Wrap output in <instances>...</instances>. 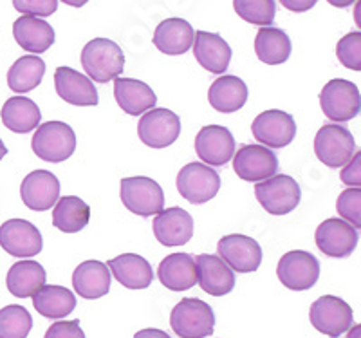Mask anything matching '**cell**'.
<instances>
[{
    "instance_id": "4fadbf2b",
    "label": "cell",
    "mask_w": 361,
    "mask_h": 338,
    "mask_svg": "<svg viewBox=\"0 0 361 338\" xmlns=\"http://www.w3.org/2000/svg\"><path fill=\"white\" fill-rule=\"evenodd\" d=\"M140 140L152 149H166L180 134V120L170 109H150L137 125Z\"/></svg>"
},
{
    "instance_id": "b9f144b4",
    "label": "cell",
    "mask_w": 361,
    "mask_h": 338,
    "mask_svg": "<svg viewBox=\"0 0 361 338\" xmlns=\"http://www.w3.org/2000/svg\"><path fill=\"white\" fill-rule=\"evenodd\" d=\"M341 181L349 186H360L361 185V154L354 152V156L350 157L349 163L343 165V170L340 174Z\"/></svg>"
},
{
    "instance_id": "74e56055",
    "label": "cell",
    "mask_w": 361,
    "mask_h": 338,
    "mask_svg": "<svg viewBox=\"0 0 361 338\" xmlns=\"http://www.w3.org/2000/svg\"><path fill=\"white\" fill-rule=\"evenodd\" d=\"M338 214L343 221L353 224L354 228H361V188L360 186H350L343 190L336 201Z\"/></svg>"
},
{
    "instance_id": "ffe728a7",
    "label": "cell",
    "mask_w": 361,
    "mask_h": 338,
    "mask_svg": "<svg viewBox=\"0 0 361 338\" xmlns=\"http://www.w3.org/2000/svg\"><path fill=\"white\" fill-rule=\"evenodd\" d=\"M154 235L163 246H183L193 237V217L179 207L156 214Z\"/></svg>"
},
{
    "instance_id": "cb8c5ba5",
    "label": "cell",
    "mask_w": 361,
    "mask_h": 338,
    "mask_svg": "<svg viewBox=\"0 0 361 338\" xmlns=\"http://www.w3.org/2000/svg\"><path fill=\"white\" fill-rule=\"evenodd\" d=\"M161 284L172 291H186L197 282V266L190 253H172L161 260L157 268Z\"/></svg>"
},
{
    "instance_id": "52a82bcc",
    "label": "cell",
    "mask_w": 361,
    "mask_h": 338,
    "mask_svg": "<svg viewBox=\"0 0 361 338\" xmlns=\"http://www.w3.org/2000/svg\"><path fill=\"white\" fill-rule=\"evenodd\" d=\"M320 105L331 121L345 123L360 114L361 96L356 83L343 78H334L320 92Z\"/></svg>"
},
{
    "instance_id": "d6986e66",
    "label": "cell",
    "mask_w": 361,
    "mask_h": 338,
    "mask_svg": "<svg viewBox=\"0 0 361 338\" xmlns=\"http://www.w3.org/2000/svg\"><path fill=\"white\" fill-rule=\"evenodd\" d=\"M54 89L63 102L76 107H92L99 102L92 80L71 67H58L54 71Z\"/></svg>"
},
{
    "instance_id": "8d00e7d4",
    "label": "cell",
    "mask_w": 361,
    "mask_h": 338,
    "mask_svg": "<svg viewBox=\"0 0 361 338\" xmlns=\"http://www.w3.org/2000/svg\"><path fill=\"white\" fill-rule=\"evenodd\" d=\"M233 9L247 24L266 28L275 22V0H233Z\"/></svg>"
},
{
    "instance_id": "1f68e13d",
    "label": "cell",
    "mask_w": 361,
    "mask_h": 338,
    "mask_svg": "<svg viewBox=\"0 0 361 338\" xmlns=\"http://www.w3.org/2000/svg\"><path fill=\"white\" fill-rule=\"evenodd\" d=\"M291 40L288 33L273 25L260 28L257 37H255V53L260 62L267 66H280V64L288 62L291 56Z\"/></svg>"
},
{
    "instance_id": "ac0fdd59",
    "label": "cell",
    "mask_w": 361,
    "mask_h": 338,
    "mask_svg": "<svg viewBox=\"0 0 361 338\" xmlns=\"http://www.w3.org/2000/svg\"><path fill=\"white\" fill-rule=\"evenodd\" d=\"M20 198L29 210H51L60 198V181L49 170H33L22 181Z\"/></svg>"
},
{
    "instance_id": "d590c367",
    "label": "cell",
    "mask_w": 361,
    "mask_h": 338,
    "mask_svg": "<svg viewBox=\"0 0 361 338\" xmlns=\"http://www.w3.org/2000/svg\"><path fill=\"white\" fill-rule=\"evenodd\" d=\"M33 318L24 306L9 304L0 310V338H27Z\"/></svg>"
},
{
    "instance_id": "ee69618b",
    "label": "cell",
    "mask_w": 361,
    "mask_h": 338,
    "mask_svg": "<svg viewBox=\"0 0 361 338\" xmlns=\"http://www.w3.org/2000/svg\"><path fill=\"white\" fill-rule=\"evenodd\" d=\"M134 338H172L166 331L156 330V327H148V330H141L134 334Z\"/></svg>"
},
{
    "instance_id": "836d02e7",
    "label": "cell",
    "mask_w": 361,
    "mask_h": 338,
    "mask_svg": "<svg viewBox=\"0 0 361 338\" xmlns=\"http://www.w3.org/2000/svg\"><path fill=\"white\" fill-rule=\"evenodd\" d=\"M90 207L76 195L58 198L53 210V224L63 234H78L89 224Z\"/></svg>"
},
{
    "instance_id": "ab89813d",
    "label": "cell",
    "mask_w": 361,
    "mask_h": 338,
    "mask_svg": "<svg viewBox=\"0 0 361 338\" xmlns=\"http://www.w3.org/2000/svg\"><path fill=\"white\" fill-rule=\"evenodd\" d=\"M13 8L31 17H51L58 9V0H13Z\"/></svg>"
},
{
    "instance_id": "bcb514c9",
    "label": "cell",
    "mask_w": 361,
    "mask_h": 338,
    "mask_svg": "<svg viewBox=\"0 0 361 338\" xmlns=\"http://www.w3.org/2000/svg\"><path fill=\"white\" fill-rule=\"evenodd\" d=\"M63 4L71 6V8H82V6H85L89 0H62Z\"/></svg>"
},
{
    "instance_id": "e575fe53",
    "label": "cell",
    "mask_w": 361,
    "mask_h": 338,
    "mask_svg": "<svg viewBox=\"0 0 361 338\" xmlns=\"http://www.w3.org/2000/svg\"><path fill=\"white\" fill-rule=\"evenodd\" d=\"M45 75V62L38 54H25L18 58L8 71V85L13 92L33 91L42 83Z\"/></svg>"
},
{
    "instance_id": "5bb4252c",
    "label": "cell",
    "mask_w": 361,
    "mask_h": 338,
    "mask_svg": "<svg viewBox=\"0 0 361 338\" xmlns=\"http://www.w3.org/2000/svg\"><path fill=\"white\" fill-rule=\"evenodd\" d=\"M316 246L324 255L345 259L357 248V230L340 217L325 219L314 234Z\"/></svg>"
},
{
    "instance_id": "5b68a950",
    "label": "cell",
    "mask_w": 361,
    "mask_h": 338,
    "mask_svg": "<svg viewBox=\"0 0 361 338\" xmlns=\"http://www.w3.org/2000/svg\"><path fill=\"white\" fill-rule=\"evenodd\" d=\"M121 203L128 212L141 217H150L163 210L164 207V192L159 183L152 178L135 176V178L121 179Z\"/></svg>"
},
{
    "instance_id": "484cf974",
    "label": "cell",
    "mask_w": 361,
    "mask_h": 338,
    "mask_svg": "<svg viewBox=\"0 0 361 338\" xmlns=\"http://www.w3.org/2000/svg\"><path fill=\"white\" fill-rule=\"evenodd\" d=\"M13 37L24 51L42 54L54 44V29L42 18L24 15L13 24Z\"/></svg>"
},
{
    "instance_id": "f6af8a7d",
    "label": "cell",
    "mask_w": 361,
    "mask_h": 338,
    "mask_svg": "<svg viewBox=\"0 0 361 338\" xmlns=\"http://www.w3.org/2000/svg\"><path fill=\"white\" fill-rule=\"evenodd\" d=\"M327 2L331 6H334V8L343 9V8H349V6H353L356 0H327Z\"/></svg>"
},
{
    "instance_id": "83f0119b",
    "label": "cell",
    "mask_w": 361,
    "mask_h": 338,
    "mask_svg": "<svg viewBox=\"0 0 361 338\" xmlns=\"http://www.w3.org/2000/svg\"><path fill=\"white\" fill-rule=\"evenodd\" d=\"M109 270L119 284L128 289H145L152 284V266L145 257L135 253H123L109 260Z\"/></svg>"
},
{
    "instance_id": "7a4b0ae2",
    "label": "cell",
    "mask_w": 361,
    "mask_h": 338,
    "mask_svg": "<svg viewBox=\"0 0 361 338\" xmlns=\"http://www.w3.org/2000/svg\"><path fill=\"white\" fill-rule=\"evenodd\" d=\"M170 326L179 338H206L214 333V310L201 298H183L173 306Z\"/></svg>"
},
{
    "instance_id": "7402d4cb",
    "label": "cell",
    "mask_w": 361,
    "mask_h": 338,
    "mask_svg": "<svg viewBox=\"0 0 361 338\" xmlns=\"http://www.w3.org/2000/svg\"><path fill=\"white\" fill-rule=\"evenodd\" d=\"M197 266V282L202 291L212 297H222L233 291L235 272L219 255L202 253L195 259Z\"/></svg>"
},
{
    "instance_id": "4dcf8cb0",
    "label": "cell",
    "mask_w": 361,
    "mask_h": 338,
    "mask_svg": "<svg viewBox=\"0 0 361 338\" xmlns=\"http://www.w3.org/2000/svg\"><path fill=\"white\" fill-rule=\"evenodd\" d=\"M0 118L11 132L27 134L40 125L42 112L33 99L24 98V96H11L2 105Z\"/></svg>"
},
{
    "instance_id": "d4e9b609",
    "label": "cell",
    "mask_w": 361,
    "mask_h": 338,
    "mask_svg": "<svg viewBox=\"0 0 361 338\" xmlns=\"http://www.w3.org/2000/svg\"><path fill=\"white\" fill-rule=\"evenodd\" d=\"M114 98L123 112L130 116L145 114L156 107V92L152 87L141 80L134 78H116L114 80Z\"/></svg>"
},
{
    "instance_id": "f1b7e54d",
    "label": "cell",
    "mask_w": 361,
    "mask_h": 338,
    "mask_svg": "<svg viewBox=\"0 0 361 338\" xmlns=\"http://www.w3.org/2000/svg\"><path fill=\"white\" fill-rule=\"evenodd\" d=\"M208 102L222 114L237 112L247 102V85L238 76H221L209 85Z\"/></svg>"
},
{
    "instance_id": "9c48e42d",
    "label": "cell",
    "mask_w": 361,
    "mask_h": 338,
    "mask_svg": "<svg viewBox=\"0 0 361 338\" xmlns=\"http://www.w3.org/2000/svg\"><path fill=\"white\" fill-rule=\"evenodd\" d=\"M353 308L343 298L324 295L312 302L309 310V320L320 333L331 338H340L353 326Z\"/></svg>"
},
{
    "instance_id": "603a6c76",
    "label": "cell",
    "mask_w": 361,
    "mask_h": 338,
    "mask_svg": "<svg viewBox=\"0 0 361 338\" xmlns=\"http://www.w3.org/2000/svg\"><path fill=\"white\" fill-rule=\"evenodd\" d=\"M74 291L82 298L94 301L105 297L111 289V272L102 260H85L73 273Z\"/></svg>"
},
{
    "instance_id": "7bdbcfd3",
    "label": "cell",
    "mask_w": 361,
    "mask_h": 338,
    "mask_svg": "<svg viewBox=\"0 0 361 338\" xmlns=\"http://www.w3.org/2000/svg\"><path fill=\"white\" fill-rule=\"evenodd\" d=\"M318 0H280V4L293 13H305L314 8Z\"/></svg>"
},
{
    "instance_id": "2e32d148",
    "label": "cell",
    "mask_w": 361,
    "mask_h": 338,
    "mask_svg": "<svg viewBox=\"0 0 361 338\" xmlns=\"http://www.w3.org/2000/svg\"><path fill=\"white\" fill-rule=\"evenodd\" d=\"M0 246L11 257L25 259L42 252L44 241L33 223L25 219H9L0 227Z\"/></svg>"
},
{
    "instance_id": "4316f807",
    "label": "cell",
    "mask_w": 361,
    "mask_h": 338,
    "mask_svg": "<svg viewBox=\"0 0 361 338\" xmlns=\"http://www.w3.org/2000/svg\"><path fill=\"white\" fill-rule=\"evenodd\" d=\"M193 37H195V31L190 22L173 17L166 18L157 25L152 42L163 54L179 56L193 46Z\"/></svg>"
},
{
    "instance_id": "e0dca14e",
    "label": "cell",
    "mask_w": 361,
    "mask_h": 338,
    "mask_svg": "<svg viewBox=\"0 0 361 338\" xmlns=\"http://www.w3.org/2000/svg\"><path fill=\"white\" fill-rule=\"evenodd\" d=\"M195 152L208 167H222L233 157L235 138L222 125H206L195 136Z\"/></svg>"
},
{
    "instance_id": "277c9868",
    "label": "cell",
    "mask_w": 361,
    "mask_h": 338,
    "mask_svg": "<svg viewBox=\"0 0 361 338\" xmlns=\"http://www.w3.org/2000/svg\"><path fill=\"white\" fill-rule=\"evenodd\" d=\"M255 195L267 214L286 215L300 205L302 190L291 176L275 174L273 178H267L255 185Z\"/></svg>"
},
{
    "instance_id": "f35d334b",
    "label": "cell",
    "mask_w": 361,
    "mask_h": 338,
    "mask_svg": "<svg viewBox=\"0 0 361 338\" xmlns=\"http://www.w3.org/2000/svg\"><path fill=\"white\" fill-rule=\"evenodd\" d=\"M336 56L350 71H361V33L353 31L345 35L336 46Z\"/></svg>"
},
{
    "instance_id": "c3c4849f",
    "label": "cell",
    "mask_w": 361,
    "mask_h": 338,
    "mask_svg": "<svg viewBox=\"0 0 361 338\" xmlns=\"http://www.w3.org/2000/svg\"><path fill=\"white\" fill-rule=\"evenodd\" d=\"M6 154H8V147H6V145H4V141L0 140V161L4 159Z\"/></svg>"
},
{
    "instance_id": "7c38bea8",
    "label": "cell",
    "mask_w": 361,
    "mask_h": 338,
    "mask_svg": "<svg viewBox=\"0 0 361 338\" xmlns=\"http://www.w3.org/2000/svg\"><path fill=\"white\" fill-rule=\"evenodd\" d=\"M231 159L235 174L247 183L273 178L279 170V157L264 145H243Z\"/></svg>"
},
{
    "instance_id": "3957f363",
    "label": "cell",
    "mask_w": 361,
    "mask_h": 338,
    "mask_svg": "<svg viewBox=\"0 0 361 338\" xmlns=\"http://www.w3.org/2000/svg\"><path fill=\"white\" fill-rule=\"evenodd\" d=\"M31 149L40 159L49 163H62L76 150V134L63 121H47L37 127Z\"/></svg>"
},
{
    "instance_id": "6da1fadb",
    "label": "cell",
    "mask_w": 361,
    "mask_h": 338,
    "mask_svg": "<svg viewBox=\"0 0 361 338\" xmlns=\"http://www.w3.org/2000/svg\"><path fill=\"white\" fill-rule=\"evenodd\" d=\"M82 66L92 82L109 83L123 73L125 54L114 40L94 38L83 47Z\"/></svg>"
},
{
    "instance_id": "d6a6232c",
    "label": "cell",
    "mask_w": 361,
    "mask_h": 338,
    "mask_svg": "<svg viewBox=\"0 0 361 338\" xmlns=\"http://www.w3.org/2000/svg\"><path fill=\"white\" fill-rule=\"evenodd\" d=\"M35 310L45 318H63L76 308V297L63 286H42L33 297Z\"/></svg>"
},
{
    "instance_id": "44dd1931",
    "label": "cell",
    "mask_w": 361,
    "mask_h": 338,
    "mask_svg": "<svg viewBox=\"0 0 361 338\" xmlns=\"http://www.w3.org/2000/svg\"><path fill=\"white\" fill-rule=\"evenodd\" d=\"M230 44L217 33L197 31L193 37V56L202 69L214 75H222L231 62Z\"/></svg>"
},
{
    "instance_id": "7dc6e473",
    "label": "cell",
    "mask_w": 361,
    "mask_h": 338,
    "mask_svg": "<svg viewBox=\"0 0 361 338\" xmlns=\"http://www.w3.org/2000/svg\"><path fill=\"white\" fill-rule=\"evenodd\" d=\"M361 334V326L360 324H356V326H350L349 327V334H347V338H360Z\"/></svg>"
},
{
    "instance_id": "9a60e30c",
    "label": "cell",
    "mask_w": 361,
    "mask_h": 338,
    "mask_svg": "<svg viewBox=\"0 0 361 338\" xmlns=\"http://www.w3.org/2000/svg\"><path fill=\"white\" fill-rule=\"evenodd\" d=\"M219 257L233 272L253 273L262 264V248L253 237L243 234L224 235L217 244Z\"/></svg>"
},
{
    "instance_id": "8992f818",
    "label": "cell",
    "mask_w": 361,
    "mask_h": 338,
    "mask_svg": "<svg viewBox=\"0 0 361 338\" xmlns=\"http://www.w3.org/2000/svg\"><path fill=\"white\" fill-rule=\"evenodd\" d=\"M354 152H356V140L349 128L327 123L316 132L314 154L325 167L341 169L349 163Z\"/></svg>"
},
{
    "instance_id": "8fae6325",
    "label": "cell",
    "mask_w": 361,
    "mask_h": 338,
    "mask_svg": "<svg viewBox=\"0 0 361 338\" xmlns=\"http://www.w3.org/2000/svg\"><path fill=\"white\" fill-rule=\"evenodd\" d=\"M251 132L255 140L267 149H282L295 140L296 121L289 112L271 109L255 118Z\"/></svg>"
},
{
    "instance_id": "f546056e",
    "label": "cell",
    "mask_w": 361,
    "mask_h": 338,
    "mask_svg": "<svg viewBox=\"0 0 361 338\" xmlns=\"http://www.w3.org/2000/svg\"><path fill=\"white\" fill-rule=\"evenodd\" d=\"M45 270L40 262L24 259L15 262L6 277V286L9 293L17 298H29L45 284Z\"/></svg>"
},
{
    "instance_id": "ba28073f",
    "label": "cell",
    "mask_w": 361,
    "mask_h": 338,
    "mask_svg": "<svg viewBox=\"0 0 361 338\" xmlns=\"http://www.w3.org/2000/svg\"><path fill=\"white\" fill-rule=\"evenodd\" d=\"M177 190L192 205H202L219 194L221 176L204 163H188L177 174Z\"/></svg>"
},
{
    "instance_id": "60d3db41",
    "label": "cell",
    "mask_w": 361,
    "mask_h": 338,
    "mask_svg": "<svg viewBox=\"0 0 361 338\" xmlns=\"http://www.w3.org/2000/svg\"><path fill=\"white\" fill-rule=\"evenodd\" d=\"M44 338H85V333L80 326V320H66L54 322Z\"/></svg>"
},
{
    "instance_id": "30bf717a",
    "label": "cell",
    "mask_w": 361,
    "mask_h": 338,
    "mask_svg": "<svg viewBox=\"0 0 361 338\" xmlns=\"http://www.w3.org/2000/svg\"><path fill=\"white\" fill-rule=\"evenodd\" d=\"M276 275L282 286L293 291H305L320 279V262L312 253L293 250L282 255L276 266Z\"/></svg>"
}]
</instances>
